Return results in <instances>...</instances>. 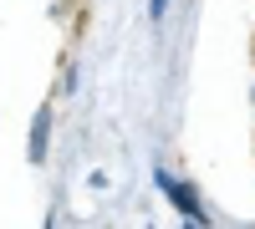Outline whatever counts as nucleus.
Returning <instances> with one entry per match:
<instances>
[{"instance_id": "obj_2", "label": "nucleus", "mask_w": 255, "mask_h": 229, "mask_svg": "<svg viewBox=\"0 0 255 229\" xmlns=\"http://www.w3.org/2000/svg\"><path fill=\"white\" fill-rule=\"evenodd\" d=\"M46 133H51V112H36V128H31V158L36 163L46 158Z\"/></svg>"}, {"instance_id": "obj_3", "label": "nucleus", "mask_w": 255, "mask_h": 229, "mask_svg": "<svg viewBox=\"0 0 255 229\" xmlns=\"http://www.w3.org/2000/svg\"><path fill=\"white\" fill-rule=\"evenodd\" d=\"M168 10V0H153V5H148V15H163Z\"/></svg>"}, {"instance_id": "obj_1", "label": "nucleus", "mask_w": 255, "mask_h": 229, "mask_svg": "<svg viewBox=\"0 0 255 229\" xmlns=\"http://www.w3.org/2000/svg\"><path fill=\"white\" fill-rule=\"evenodd\" d=\"M158 189H163V194H168V199H174L179 209H184V219H194V224H204V209H199V194L189 189V183H174L168 173H158Z\"/></svg>"}, {"instance_id": "obj_4", "label": "nucleus", "mask_w": 255, "mask_h": 229, "mask_svg": "<svg viewBox=\"0 0 255 229\" xmlns=\"http://www.w3.org/2000/svg\"><path fill=\"white\" fill-rule=\"evenodd\" d=\"M184 229H189V224H184Z\"/></svg>"}]
</instances>
